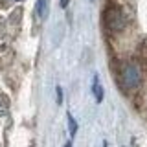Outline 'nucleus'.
Here are the masks:
<instances>
[{
    "label": "nucleus",
    "mask_w": 147,
    "mask_h": 147,
    "mask_svg": "<svg viewBox=\"0 0 147 147\" xmlns=\"http://www.w3.org/2000/svg\"><path fill=\"white\" fill-rule=\"evenodd\" d=\"M64 147H72V142H68V144H66V145H64Z\"/></svg>",
    "instance_id": "8"
},
{
    "label": "nucleus",
    "mask_w": 147,
    "mask_h": 147,
    "mask_svg": "<svg viewBox=\"0 0 147 147\" xmlns=\"http://www.w3.org/2000/svg\"><path fill=\"white\" fill-rule=\"evenodd\" d=\"M68 2H70V0H61V7H66Z\"/></svg>",
    "instance_id": "7"
},
{
    "label": "nucleus",
    "mask_w": 147,
    "mask_h": 147,
    "mask_svg": "<svg viewBox=\"0 0 147 147\" xmlns=\"http://www.w3.org/2000/svg\"><path fill=\"white\" fill-rule=\"evenodd\" d=\"M55 92H57V103H63V88H61V86H57Z\"/></svg>",
    "instance_id": "6"
},
{
    "label": "nucleus",
    "mask_w": 147,
    "mask_h": 147,
    "mask_svg": "<svg viewBox=\"0 0 147 147\" xmlns=\"http://www.w3.org/2000/svg\"><path fill=\"white\" fill-rule=\"evenodd\" d=\"M46 13H48V0H37V15L46 18Z\"/></svg>",
    "instance_id": "4"
},
{
    "label": "nucleus",
    "mask_w": 147,
    "mask_h": 147,
    "mask_svg": "<svg viewBox=\"0 0 147 147\" xmlns=\"http://www.w3.org/2000/svg\"><path fill=\"white\" fill-rule=\"evenodd\" d=\"M66 119H68V127H70V134L76 136V132H77V121L74 119V116H72L70 112L66 114Z\"/></svg>",
    "instance_id": "5"
},
{
    "label": "nucleus",
    "mask_w": 147,
    "mask_h": 147,
    "mask_svg": "<svg viewBox=\"0 0 147 147\" xmlns=\"http://www.w3.org/2000/svg\"><path fill=\"white\" fill-rule=\"evenodd\" d=\"M118 81L119 86L127 92L138 90L144 83V68L138 61H125L119 64L118 70Z\"/></svg>",
    "instance_id": "1"
},
{
    "label": "nucleus",
    "mask_w": 147,
    "mask_h": 147,
    "mask_svg": "<svg viewBox=\"0 0 147 147\" xmlns=\"http://www.w3.org/2000/svg\"><path fill=\"white\" fill-rule=\"evenodd\" d=\"M103 26L109 33H121L129 26V15L125 7L119 6L116 2H110L103 9Z\"/></svg>",
    "instance_id": "2"
},
{
    "label": "nucleus",
    "mask_w": 147,
    "mask_h": 147,
    "mask_svg": "<svg viewBox=\"0 0 147 147\" xmlns=\"http://www.w3.org/2000/svg\"><path fill=\"white\" fill-rule=\"evenodd\" d=\"M103 147H107V142H105V144H103Z\"/></svg>",
    "instance_id": "9"
},
{
    "label": "nucleus",
    "mask_w": 147,
    "mask_h": 147,
    "mask_svg": "<svg viewBox=\"0 0 147 147\" xmlns=\"http://www.w3.org/2000/svg\"><path fill=\"white\" fill-rule=\"evenodd\" d=\"M92 94H94V98H96V101H98V103H101V101H103V86H101L98 76L94 77V83H92Z\"/></svg>",
    "instance_id": "3"
}]
</instances>
